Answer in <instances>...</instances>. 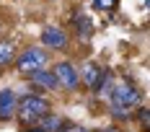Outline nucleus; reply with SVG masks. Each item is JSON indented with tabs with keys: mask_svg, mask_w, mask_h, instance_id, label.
Segmentation results:
<instances>
[{
	"mask_svg": "<svg viewBox=\"0 0 150 132\" xmlns=\"http://www.w3.org/2000/svg\"><path fill=\"white\" fill-rule=\"evenodd\" d=\"M109 101H111V111H114L117 117H127L129 109L140 104V93L135 91V86H129V83H119V86H114L111 96H109Z\"/></svg>",
	"mask_w": 150,
	"mask_h": 132,
	"instance_id": "1",
	"label": "nucleus"
},
{
	"mask_svg": "<svg viewBox=\"0 0 150 132\" xmlns=\"http://www.w3.org/2000/svg\"><path fill=\"white\" fill-rule=\"evenodd\" d=\"M16 111L21 114V119H26V122H36V119H42L49 114V101L47 99H39V96H23L21 104L16 106Z\"/></svg>",
	"mask_w": 150,
	"mask_h": 132,
	"instance_id": "2",
	"label": "nucleus"
},
{
	"mask_svg": "<svg viewBox=\"0 0 150 132\" xmlns=\"http://www.w3.org/2000/svg\"><path fill=\"white\" fill-rule=\"evenodd\" d=\"M49 62V55H47L44 49H36V47H29L21 57L16 60V67H18V73L23 75H31L36 73V70H44V65Z\"/></svg>",
	"mask_w": 150,
	"mask_h": 132,
	"instance_id": "3",
	"label": "nucleus"
},
{
	"mask_svg": "<svg viewBox=\"0 0 150 132\" xmlns=\"http://www.w3.org/2000/svg\"><path fill=\"white\" fill-rule=\"evenodd\" d=\"M52 73H54V78H57V86L67 88V91H73V88L80 83V75H78V70H75L70 62H60L57 70H52Z\"/></svg>",
	"mask_w": 150,
	"mask_h": 132,
	"instance_id": "4",
	"label": "nucleus"
},
{
	"mask_svg": "<svg viewBox=\"0 0 150 132\" xmlns=\"http://www.w3.org/2000/svg\"><path fill=\"white\" fill-rule=\"evenodd\" d=\"M16 106H18L16 91H11V88L0 91V119H11L16 114Z\"/></svg>",
	"mask_w": 150,
	"mask_h": 132,
	"instance_id": "5",
	"label": "nucleus"
},
{
	"mask_svg": "<svg viewBox=\"0 0 150 132\" xmlns=\"http://www.w3.org/2000/svg\"><path fill=\"white\" fill-rule=\"evenodd\" d=\"M78 75H80V80H83V83H86L88 88H98L104 70H101L98 65H93V62H86V65H83V70H80Z\"/></svg>",
	"mask_w": 150,
	"mask_h": 132,
	"instance_id": "6",
	"label": "nucleus"
},
{
	"mask_svg": "<svg viewBox=\"0 0 150 132\" xmlns=\"http://www.w3.org/2000/svg\"><path fill=\"white\" fill-rule=\"evenodd\" d=\"M42 42H44L49 49H62V47H65V42H67V36H65L60 29L49 26V29L42 31Z\"/></svg>",
	"mask_w": 150,
	"mask_h": 132,
	"instance_id": "7",
	"label": "nucleus"
},
{
	"mask_svg": "<svg viewBox=\"0 0 150 132\" xmlns=\"http://www.w3.org/2000/svg\"><path fill=\"white\" fill-rule=\"evenodd\" d=\"M29 80L34 83V86L47 88V91H52V88H60V86H57V78H54V73H52V70H36V73H31V75H29Z\"/></svg>",
	"mask_w": 150,
	"mask_h": 132,
	"instance_id": "8",
	"label": "nucleus"
},
{
	"mask_svg": "<svg viewBox=\"0 0 150 132\" xmlns=\"http://www.w3.org/2000/svg\"><path fill=\"white\" fill-rule=\"evenodd\" d=\"M75 26H78V39H80V42H88L91 34H93L91 18H88V16H83V13H78V16H75Z\"/></svg>",
	"mask_w": 150,
	"mask_h": 132,
	"instance_id": "9",
	"label": "nucleus"
},
{
	"mask_svg": "<svg viewBox=\"0 0 150 132\" xmlns=\"http://www.w3.org/2000/svg\"><path fill=\"white\" fill-rule=\"evenodd\" d=\"M13 44L11 42H0V65H11L13 62Z\"/></svg>",
	"mask_w": 150,
	"mask_h": 132,
	"instance_id": "10",
	"label": "nucleus"
},
{
	"mask_svg": "<svg viewBox=\"0 0 150 132\" xmlns=\"http://www.w3.org/2000/svg\"><path fill=\"white\" fill-rule=\"evenodd\" d=\"M44 119V130H62V119L60 117H42Z\"/></svg>",
	"mask_w": 150,
	"mask_h": 132,
	"instance_id": "11",
	"label": "nucleus"
},
{
	"mask_svg": "<svg viewBox=\"0 0 150 132\" xmlns=\"http://www.w3.org/2000/svg\"><path fill=\"white\" fill-rule=\"evenodd\" d=\"M93 3H96V8H104V11H109V8L117 5V0H93Z\"/></svg>",
	"mask_w": 150,
	"mask_h": 132,
	"instance_id": "12",
	"label": "nucleus"
},
{
	"mask_svg": "<svg viewBox=\"0 0 150 132\" xmlns=\"http://www.w3.org/2000/svg\"><path fill=\"white\" fill-rule=\"evenodd\" d=\"M62 132H86V130H83V127H65Z\"/></svg>",
	"mask_w": 150,
	"mask_h": 132,
	"instance_id": "13",
	"label": "nucleus"
},
{
	"mask_svg": "<svg viewBox=\"0 0 150 132\" xmlns=\"http://www.w3.org/2000/svg\"><path fill=\"white\" fill-rule=\"evenodd\" d=\"M29 132H42V130H29Z\"/></svg>",
	"mask_w": 150,
	"mask_h": 132,
	"instance_id": "14",
	"label": "nucleus"
},
{
	"mask_svg": "<svg viewBox=\"0 0 150 132\" xmlns=\"http://www.w3.org/2000/svg\"><path fill=\"white\" fill-rule=\"evenodd\" d=\"M101 132H111V130H101Z\"/></svg>",
	"mask_w": 150,
	"mask_h": 132,
	"instance_id": "15",
	"label": "nucleus"
}]
</instances>
